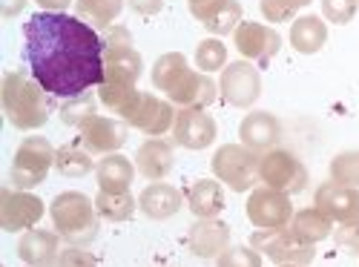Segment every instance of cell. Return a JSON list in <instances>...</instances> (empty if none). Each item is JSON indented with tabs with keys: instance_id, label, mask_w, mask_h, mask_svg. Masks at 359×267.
Listing matches in <instances>:
<instances>
[{
	"instance_id": "cell-19",
	"label": "cell",
	"mask_w": 359,
	"mask_h": 267,
	"mask_svg": "<svg viewBox=\"0 0 359 267\" xmlns=\"http://www.w3.org/2000/svg\"><path fill=\"white\" fill-rule=\"evenodd\" d=\"M184 207V196L182 190H175L172 184H164V182H153L147 184L138 196V210L153 219V221H164V219H172L178 210Z\"/></svg>"
},
{
	"instance_id": "cell-29",
	"label": "cell",
	"mask_w": 359,
	"mask_h": 267,
	"mask_svg": "<svg viewBox=\"0 0 359 267\" xmlns=\"http://www.w3.org/2000/svg\"><path fill=\"white\" fill-rule=\"evenodd\" d=\"M55 170L67 178H83L86 172H93V153L83 144H64L55 150Z\"/></svg>"
},
{
	"instance_id": "cell-26",
	"label": "cell",
	"mask_w": 359,
	"mask_h": 267,
	"mask_svg": "<svg viewBox=\"0 0 359 267\" xmlns=\"http://www.w3.org/2000/svg\"><path fill=\"white\" fill-rule=\"evenodd\" d=\"M290 46L302 55H316L325 43H327V26L322 18L316 15H302L296 18L293 26H290Z\"/></svg>"
},
{
	"instance_id": "cell-43",
	"label": "cell",
	"mask_w": 359,
	"mask_h": 267,
	"mask_svg": "<svg viewBox=\"0 0 359 267\" xmlns=\"http://www.w3.org/2000/svg\"><path fill=\"white\" fill-rule=\"evenodd\" d=\"M23 9H26V0H0V15H4V20L18 18Z\"/></svg>"
},
{
	"instance_id": "cell-39",
	"label": "cell",
	"mask_w": 359,
	"mask_h": 267,
	"mask_svg": "<svg viewBox=\"0 0 359 267\" xmlns=\"http://www.w3.org/2000/svg\"><path fill=\"white\" fill-rule=\"evenodd\" d=\"M52 267H98V261L83 247H69V250H61V256H57V261Z\"/></svg>"
},
{
	"instance_id": "cell-16",
	"label": "cell",
	"mask_w": 359,
	"mask_h": 267,
	"mask_svg": "<svg viewBox=\"0 0 359 267\" xmlns=\"http://www.w3.org/2000/svg\"><path fill=\"white\" fill-rule=\"evenodd\" d=\"M313 204L334 221H359V187H345L337 182H325L316 187Z\"/></svg>"
},
{
	"instance_id": "cell-15",
	"label": "cell",
	"mask_w": 359,
	"mask_h": 267,
	"mask_svg": "<svg viewBox=\"0 0 359 267\" xmlns=\"http://www.w3.org/2000/svg\"><path fill=\"white\" fill-rule=\"evenodd\" d=\"M175 115H178V112H172V104H170V101H161L158 95L141 93L135 109H133L130 118H127V124H130L133 130H141V132H147V135L158 138V135H164L167 130H172Z\"/></svg>"
},
{
	"instance_id": "cell-30",
	"label": "cell",
	"mask_w": 359,
	"mask_h": 267,
	"mask_svg": "<svg viewBox=\"0 0 359 267\" xmlns=\"http://www.w3.org/2000/svg\"><path fill=\"white\" fill-rule=\"evenodd\" d=\"M95 210L104 221H130L138 210V198L130 193H98L95 198Z\"/></svg>"
},
{
	"instance_id": "cell-32",
	"label": "cell",
	"mask_w": 359,
	"mask_h": 267,
	"mask_svg": "<svg viewBox=\"0 0 359 267\" xmlns=\"http://www.w3.org/2000/svg\"><path fill=\"white\" fill-rule=\"evenodd\" d=\"M196 67H198V72H204V75L224 69V67H227V46H224L219 38H204V41H198V46H196Z\"/></svg>"
},
{
	"instance_id": "cell-40",
	"label": "cell",
	"mask_w": 359,
	"mask_h": 267,
	"mask_svg": "<svg viewBox=\"0 0 359 267\" xmlns=\"http://www.w3.org/2000/svg\"><path fill=\"white\" fill-rule=\"evenodd\" d=\"M334 239H337V245H339L342 250L359 256V221H345L342 227H337Z\"/></svg>"
},
{
	"instance_id": "cell-33",
	"label": "cell",
	"mask_w": 359,
	"mask_h": 267,
	"mask_svg": "<svg viewBox=\"0 0 359 267\" xmlns=\"http://www.w3.org/2000/svg\"><path fill=\"white\" fill-rule=\"evenodd\" d=\"M331 182L345 187H359V150L339 153L331 161Z\"/></svg>"
},
{
	"instance_id": "cell-14",
	"label": "cell",
	"mask_w": 359,
	"mask_h": 267,
	"mask_svg": "<svg viewBox=\"0 0 359 267\" xmlns=\"http://www.w3.org/2000/svg\"><path fill=\"white\" fill-rule=\"evenodd\" d=\"M127 130L130 124L127 121H118V118H104V115H95L81 127V144L86 146L89 153H98V156H109V153H118L121 146L127 144Z\"/></svg>"
},
{
	"instance_id": "cell-41",
	"label": "cell",
	"mask_w": 359,
	"mask_h": 267,
	"mask_svg": "<svg viewBox=\"0 0 359 267\" xmlns=\"http://www.w3.org/2000/svg\"><path fill=\"white\" fill-rule=\"evenodd\" d=\"M104 46H133V35L127 26H109L104 32Z\"/></svg>"
},
{
	"instance_id": "cell-2",
	"label": "cell",
	"mask_w": 359,
	"mask_h": 267,
	"mask_svg": "<svg viewBox=\"0 0 359 267\" xmlns=\"http://www.w3.org/2000/svg\"><path fill=\"white\" fill-rule=\"evenodd\" d=\"M153 86L178 109H204L219 98L216 81L204 72H193L182 52H167L153 64Z\"/></svg>"
},
{
	"instance_id": "cell-25",
	"label": "cell",
	"mask_w": 359,
	"mask_h": 267,
	"mask_svg": "<svg viewBox=\"0 0 359 267\" xmlns=\"http://www.w3.org/2000/svg\"><path fill=\"white\" fill-rule=\"evenodd\" d=\"M133 175H135V167L121 153H109L95 164V178L104 193H130Z\"/></svg>"
},
{
	"instance_id": "cell-11",
	"label": "cell",
	"mask_w": 359,
	"mask_h": 267,
	"mask_svg": "<svg viewBox=\"0 0 359 267\" xmlns=\"http://www.w3.org/2000/svg\"><path fill=\"white\" fill-rule=\"evenodd\" d=\"M233 43L238 49V55L245 61H253L259 67H267L271 57L282 49V35L276 29L264 26V23H253V20H242L238 29L233 32Z\"/></svg>"
},
{
	"instance_id": "cell-35",
	"label": "cell",
	"mask_w": 359,
	"mask_h": 267,
	"mask_svg": "<svg viewBox=\"0 0 359 267\" xmlns=\"http://www.w3.org/2000/svg\"><path fill=\"white\" fill-rule=\"evenodd\" d=\"M245 18H242V4L238 0H230V6L222 12V15H216L213 20H207L204 23V29L207 32H213V35H230V32H236L238 29V23H242Z\"/></svg>"
},
{
	"instance_id": "cell-34",
	"label": "cell",
	"mask_w": 359,
	"mask_h": 267,
	"mask_svg": "<svg viewBox=\"0 0 359 267\" xmlns=\"http://www.w3.org/2000/svg\"><path fill=\"white\" fill-rule=\"evenodd\" d=\"M311 0H259V12L271 23H285L290 20L299 9H305Z\"/></svg>"
},
{
	"instance_id": "cell-44",
	"label": "cell",
	"mask_w": 359,
	"mask_h": 267,
	"mask_svg": "<svg viewBox=\"0 0 359 267\" xmlns=\"http://www.w3.org/2000/svg\"><path fill=\"white\" fill-rule=\"evenodd\" d=\"M38 6H43L46 12H64L67 6H72V0H35Z\"/></svg>"
},
{
	"instance_id": "cell-38",
	"label": "cell",
	"mask_w": 359,
	"mask_h": 267,
	"mask_svg": "<svg viewBox=\"0 0 359 267\" xmlns=\"http://www.w3.org/2000/svg\"><path fill=\"white\" fill-rule=\"evenodd\" d=\"M230 6V0H187V9L196 20L207 23V20H213L216 15H222L224 9Z\"/></svg>"
},
{
	"instance_id": "cell-1",
	"label": "cell",
	"mask_w": 359,
	"mask_h": 267,
	"mask_svg": "<svg viewBox=\"0 0 359 267\" xmlns=\"http://www.w3.org/2000/svg\"><path fill=\"white\" fill-rule=\"evenodd\" d=\"M26 64L52 98H72L101 86L104 38L81 18L64 12H38L23 23Z\"/></svg>"
},
{
	"instance_id": "cell-22",
	"label": "cell",
	"mask_w": 359,
	"mask_h": 267,
	"mask_svg": "<svg viewBox=\"0 0 359 267\" xmlns=\"http://www.w3.org/2000/svg\"><path fill=\"white\" fill-rule=\"evenodd\" d=\"M104 72H107V83H124V86H135V81L144 72V61L135 52V46H107L104 52Z\"/></svg>"
},
{
	"instance_id": "cell-8",
	"label": "cell",
	"mask_w": 359,
	"mask_h": 267,
	"mask_svg": "<svg viewBox=\"0 0 359 267\" xmlns=\"http://www.w3.org/2000/svg\"><path fill=\"white\" fill-rule=\"evenodd\" d=\"M219 95L224 98V104H230L236 109H250L262 95L259 69L250 61H245V57L227 64L222 69V78H219Z\"/></svg>"
},
{
	"instance_id": "cell-37",
	"label": "cell",
	"mask_w": 359,
	"mask_h": 267,
	"mask_svg": "<svg viewBox=\"0 0 359 267\" xmlns=\"http://www.w3.org/2000/svg\"><path fill=\"white\" fill-rule=\"evenodd\" d=\"M356 6H359V0H322L325 18L337 26H345L356 15Z\"/></svg>"
},
{
	"instance_id": "cell-45",
	"label": "cell",
	"mask_w": 359,
	"mask_h": 267,
	"mask_svg": "<svg viewBox=\"0 0 359 267\" xmlns=\"http://www.w3.org/2000/svg\"><path fill=\"white\" fill-rule=\"evenodd\" d=\"M279 267H299V264H279Z\"/></svg>"
},
{
	"instance_id": "cell-36",
	"label": "cell",
	"mask_w": 359,
	"mask_h": 267,
	"mask_svg": "<svg viewBox=\"0 0 359 267\" xmlns=\"http://www.w3.org/2000/svg\"><path fill=\"white\" fill-rule=\"evenodd\" d=\"M219 267H262V253L256 247H227L219 256Z\"/></svg>"
},
{
	"instance_id": "cell-42",
	"label": "cell",
	"mask_w": 359,
	"mask_h": 267,
	"mask_svg": "<svg viewBox=\"0 0 359 267\" xmlns=\"http://www.w3.org/2000/svg\"><path fill=\"white\" fill-rule=\"evenodd\" d=\"M127 4L138 15H158L164 9V0H127Z\"/></svg>"
},
{
	"instance_id": "cell-3",
	"label": "cell",
	"mask_w": 359,
	"mask_h": 267,
	"mask_svg": "<svg viewBox=\"0 0 359 267\" xmlns=\"http://www.w3.org/2000/svg\"><path fill=\"white\" fill-rule=\"evenodd\" d=\"M0 101H4L6 121L18 130H38L49 121L52 112V95L46 89L32 81L23 69L6 72L4 86H0Z\"/></svg>"
},
{
	"instance_id": "cell-24",
	"label": "cell",
	"mask_w": 359,
	"mask_h": 267,
	"mask_svg": "<svg viewBox=\"0 0 359 267\" xmlns=\"http://www.w3.org/2000/svg\"><path fill=\"white\" fill-rule=\"evenodd\" d=\"M296 242L302 245H316V242H325L327 235L334 233V219H327L319 207H308V210H299L293 213L290 224L285 227Z\"/></svg>"
},
{
	"instance_id": "cell-17",
	"label": "cell",
	"mask_w": 359,
	"mask_h": 267,
	"mask_svg": "<svg viewBox=\"0 0 359 267\" xmlns=\"http://www.w3.org/2000/svg\"><path fill=\"white\" fill-rule=\"evenodd\" d=\"M238 138L256 153H271V150H276V144L282 138V124L273 112L253 109L242 118V124H238Z\"/></svg>"
},
{
	"instance_id": "cell-28",
	"label": "cell",
	"mask_w": 359,
	"mask_h": 267,
	"mask_svg": "<svg viewBox=\"0 0 359 267\" xmlns=\"http://www.w3.org/2000/svg\"><path fill=\"white\" fill-rule=\"evenodd\" d=\"M138 89L135 86H124V83H101L98 86V101L104 104L107 112H112L115 118H121V121H127L130 112L135 109L138 104Z\"/></svg>"
},
{
	"instance_id": "cell-27",
	"label": "cell",
	"mask_w": 359,
	"mask_h": 267,
	"mask_svg": "<svg viewBox=\"0 0 359 267\" xmlns=\"http://www.w3.org/2000/svg\"><path fill=\"white\" fill-rule=\"evenodd\" d=\"M75 12L81 20H86L93 29L107 32L109 26H115V20L124 12V0H78Z\"/></svg>"
},
{
	"instance_id": "cell-18",
	"label": "cell",
	"mask_w": 359,
	"mask_h": 267,
	"mask_svg": "<svg viewBox=\"0 0 359 267\" xmlns=\"http://www.w3.org/2000/svg\"><path fill=\"white\" fill-rule=\"evenodd\" d=\"M230 247V227L219 219H198L187 230V250L198 259H219Z\"/></svg>"
},
{
	"instance_id": "cell-10",
	"label": "cell",
	"mask_w": 359,
	"mask_h": 267,
	"mask_svg": "<svg viewBox=\"0 0 359 267\" xmlns=\"http://www.w3.org/2000/svg\"><path fill=\"white\" fill-rule=\"evenodd\" d=\"M250 247H256L264 259H271L273 264H299V267H308L316 259L313 245L296 242L287 230H276V233L256 230L250 235Z\"/></svg>"
},
{
	"instance_id": "cell-12",
	"label": "cell",
	"mask_w": 359,
	"mask_h": 267,
	"mask_svg": "<svg viewBox=\"0 0 359 267\" xmlns=\"http://www.w3.org/2000/svg\"><path fill=\"white\" fill-rule=\"evenodd\" d=\"M43 219V201L26 190H9L0 193V227L6 233L29 230Z\"/></svg>"
},
{
	"instance_id": "cell-9",
	"label": "cell",
	"mask_w": 359,
	"mask_h": 267,
	"mask_svg": "<svg viewBox=\"0 0 359 267\" xmlns=\"http://www.w3.org/2000/svg\"><path fill=\"white\" fill-rule=\"evenodd\" d=\"M248 219L253 221V227H259L264 233L285 230L293 219L290 196L279 193V190H271V187L253 190L250 198H248Z\"/></svg>"
},
{
	"instance_id": "cell-20",
	"label": "cell",
	"mask_w": 359,
	"mask_h": 267,
	"mask_svg": "<svg viewBox=\"0 0 359 267\" xmlns=\"http://www.w3.org/2000/svg\"><path fill=\"white\" fill-rule=\"evenodd\" d=\"M175 167V150L172 144L164 141V138H147L138 153H135V170L149 178V182H161V178H167Z\"/></svg>"
},
{
	"instance_id": "cell-31",
	"label": "cell",
	"mask_w": 359,
	"mask_h": 267,
	"mask_svg": "<svg viewBox=\"0 0 359 267\" xmlns=\"http://www.w3.org/2000/svg\"><path fill=\"white\" fill-rule=\"evenodd\" d=\"M57 115H61V121L64 124H69V127H83L89 118H95L98 112H95V95L89 93H81V95H72V98H67L61 107H57Z\"/></svg>"
},
{
	"instance_id": "cell-4",
	"label": "cell",
	"mask_w": 359,
	"mask_h": 267,
	"mask_svg": "<svg viewBox=\"0 0 359 267\" xmlns=\"http://www.w3.org/2000/svg\"><path fill=\"white\" fill-rule=\"evenodd\" d=\"M49 216H52L55 233L72 247H86L98 235L95 201L89 196H83V193H78V190L57 193L52 207H49Z\"/></svg>"
},
{
	"instance_id": "cell-5",
	"label": "cell",
	"mask_w": 359,
	"mask_h": 267,
	"mask_svg": "<svg viewBox=\"0 0 359 267\" xmlns=\"http://www.w3.org/2000/svg\"><path fill=\"white\" fill-rule=\"evenodd\" d=\"M262 153L250 150L245 144H224L210 158V170L222 184H227L233 193H248L259 182Z\"/></svg>"
},
{
	"instance_id": "cell-21",
	"label": "cell",
	"mask_w": 359,
	"mask_h": 267,
	"mask_svg": "<svg viewBox=\"0 0 359 267\" xmlns=\"http://www.w3.org/2000/svg\"><path fill=\"white\" fill-rule=\"evenodd\" d=\"M57 235L55 230H26L18 242V256L29 267H52L57 261Z\"/></svg>"
},
{
	"instance_id": "cell-23",
	"label": "cell",
	"mask_w": 359,
	"mask_h": 267,
	"mask_svg": "<svg viewBox=\"0 0 359 267\" xmlns=\"http://www.w3.org/2000/svg\"><path fill=\"white\" fill-rule=\"evenodd\" d=\"M187 207L196 219H216L224 210V190L213 178H196L187 187Z\"/></svg>"
},
{
	"instance_id": "cell-13",
	"label": "cell",
	"mask_w": 359,
	"mask_h": 267,
	"mask_svg": "<svg viewBox=\"0 0 359 267\" xmlns=\"http://www.w3.org/2000/svg\"><path fill=\"white\" fill-rule=\"evenodd\" d=\"M216 135V121L204 109H178L172 124V144L184 146V150H207Z\"/></svg>"
},
{
	"instance_id": "cell-7",
	"label": "cell",
	"mask_w": 359,
	"mask_h": 267,
	"mask_svg": "<svg viewBox=\"0 0 359 267\" xmlns=\"http://www.w3.org/2000/svg\"><path fill=\"white\" fill-rule=\"evenodd\" d=\"M259 182L279 193H302L308 187V170L290 150H271L262 156L259 167Z\"/></svg>"
},
{
	"instance_id": "cell-6",
	"label": "cell",
	"mask_w": 359,
	"mask_h": 267,
	"mask_svg": "<svg viewBox=\"0 0 359 267\" xmlns=\"http://www.w3.org/2000/svg\"><path fill=\"white\" fill-rule=\"evenodd\" d=\"M55 164V150L52 144L43 135H29L20 141L9 178H12V187L18 190H35L38 184L46 182L49 167Z\"/></svg>"
}]
</instances>
